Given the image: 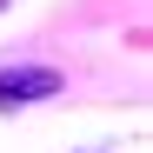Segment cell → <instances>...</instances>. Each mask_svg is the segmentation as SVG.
<instances>
[{
	"instance_id": "1",
	"label": "cell",
	"mask_w": 153,
	"mask_h": 153,
	"mask_svg": "<svg viewBox=\"0 0 153 153\" xmlns=\"http://www.w3.org/2000/svg\"><path fill=\"white\" fill-rule=\"evenodd\" d=\"M67 87L60 67H7L0 73V107H40V100H53Z\"/></svg>"
},
{
	"instance_id": "2",
	"label": "cell",
	"mask_w": 153,
	"mask_h": 153,
	"mask_svg": "<svg viewBox=\"0 0 153 153\" xmlns=\"http://www.w3.org/2000/svg\"><path fill=\"white\" fill-rule=\"evenodd\" d=\"M0 7H7V0H0Z\"/></svg>"
}]
</instances>
